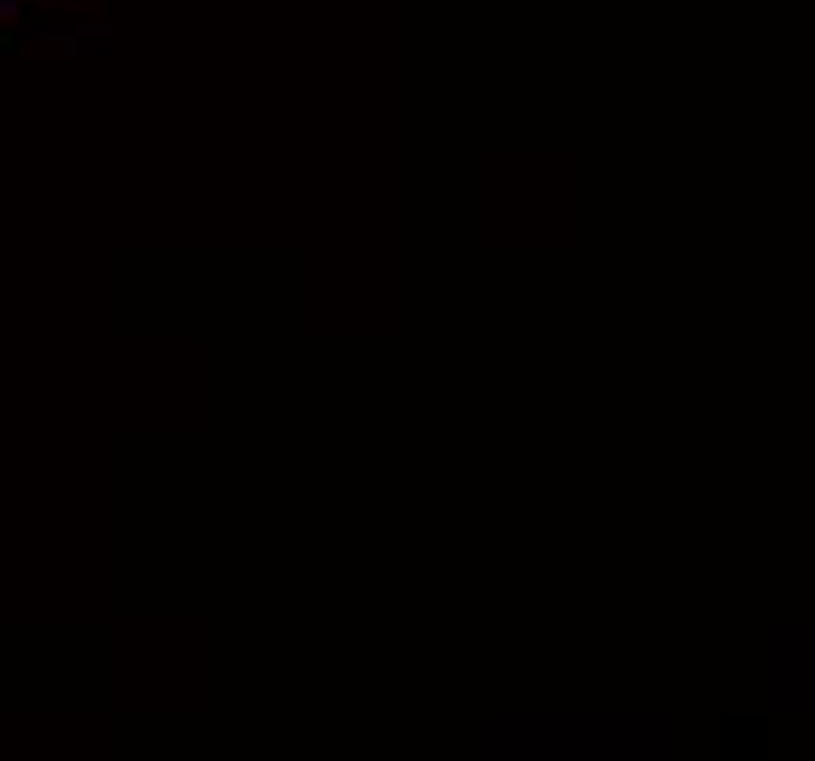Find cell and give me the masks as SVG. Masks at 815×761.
Masks as SVG:
<instances>
[{"instance_id": "cell-1", "label": "cell", "mask_w": 815, "mask_h": 761, "mask_svg": "<svg viewBox=\"0 0 815 761\" xmlns=\"http://www.w3.org/2000/svg\"><path fill=\"white\" fill-rule=\"evenodd\" d=\"M30 18V0H0V24H24Z\"/></svg>"}, {"instance_id": "cell-2", "label": "cell", "mask_w": 815, "mask_h": 761, "mask_svg": "<svg viewBox=\"0 0 815 761\" xmlns=\"http://www.w3.org/2000/svg\"><path fill=\"white\" fill-rule=\"evenodd\" d=\"M18 48V35H0V53H12Z\"/></svg>"}]
</instances>
